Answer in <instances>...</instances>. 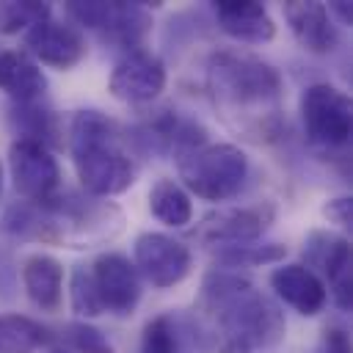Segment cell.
<instances>
[{
  "instance_id": "obj_12",
  "label": "cell",
  "mask_w": 353,
  "mask_h": 353,
  "mask_svg": "<svg viewBox=\"0 0 353 353\" xmlns=\"http://www.w3.org/2000/svg\"><path fill=\"white\" fill-rule=\"evenodd\" d=\"M91 276L105 312H113L119 317H127L135 312L141 301V273L135 262H130V256L119 251L99 254L91 265Z\"/></svg>"
},
{
  "instance_id": "obj_11",
  "label": "cell",
  "mask_w": 353,
  "mask_h": 353,
  "mask_svg": "<svg viewBox=\"0 0 353 353\" xmlns=\"http://www.w3.org/2000/svg\"><path fill=\"white\" fill-rule=\"evenodd\" d=\"M165 63L149 52V50H130L124 58H119V63L110 72L108 80V91L130 105H141V102H152L154 97H160V91L165 88Z\"/></svg>"
},
{
  "instance_id": "obj_21",
  "label": "cell",
  "mask_w": 353,
  "mask_h": 353,
  "mask_svg": "<svg viewBox=\"0 0 353 353\" xmlns=\"http://www.w3.org/2000/svg\"><path fill=\"white\" fill-rule=\"evenodd\" d=\"M47 342V328L28 314H0V353H36Z\"/></svg>"
},
{
  "instance_id": "obj_26",
  "label": "cell",
  "mask_w": 353,
  "mask_h": 353,
  "mask_svg": "<svg viewBox=\"0 0 353 353\" xmlns=\"http://www.w3.org/2000/svg\"><path fill=\"white\" fill-rule=\"evenodd\" d=\"M66 336L80 353H113V347L105 339V334L99 328H94L91 323H69L66 325Z\"/></svg>"
},
{
  "instance_id": "obj_13",
  "label": "cell",
  "mask_w": 353,
  "mask_h": 353,
  "mask_svg": "<svg viewBox=\"0 0 353 353\" xmlns=\"http://www.w3.org/2000/svg\"><path fill=\"white\" fill-rule=\"evenodd\" d=\"M25 52L33 61H41L52 69H72L85 58L88 47L74 25L50 17L25 33Z\"/></svg>"
},
{
  "instance_id": "obj_6",
  "label": "cell",
  "mask_w": 353,
  "mask_h": 353,
  "mask_svg": "<svg viewBox=\"0 0 353 353\" xmlns=\"http://www.w3.org/2000/svg\"><path fill=\"white\" fill-rule=\"evenodd\" d=\"M301 121L312 143L325 149L345 146L353 124L350 97L331 83H314L301 94Z\"/></svg>"
},
{
  "instance_id": "obj_10",
  "label": "cell",
  "mask_w": 353,
  "mask_h": 353,
  "mask_svg": "<svg viewBox=\"0 0 353 353\" xmlns=\"http://www.w3.org/2000/svg\"><path fill=\"white\" fill-rule=\"evenodd\" d=\"M273 204H251V207H226L201 218L196 226V237L210 245H245L256 243L265 229L273 223Z\"/></svg>"
},
{
  "instance_id": "obj_1",
  "label": "cell",
  "mask_w": 353,
  "mask_h": 353,
  "mask_svg": "<svg viewBox=\"0 0 353 353\" xmlns=\"http://www.w3.org/2000/svg\"><path fill=\"white\" fill-rule=\"evenodd\" d=\"M196 312L201 323L199 336L212 353L265 350L281 342L287 328L281 309L248 279L229 270L204 276Z\"/></svg>"
},
{
  "instance_id": "obj_19",
  "label": "cell",
  "mask_w": 353,
  "mask_h": 353,
  "mask_svg": "<svg viewBox=\"0 0 353 353\" xmlns=\"http://www.w3.org/2000/svg\"><path fill=\"white\" fill-rule=\"evenodd\" d=\"M149 212L174 229H182L193 218V204L190 193L176 182V179H157L149 188Z\"/></svg>"
},
{
  "instance_id": "obj_15",
  "label": "cell",
  "mask_w": 353,
  "mask_h": 353,
  "mask_svg": "<svg viewBox=\"0 0 353 353\" xmlns=\"http://www.w3.org/2000/svg\"><path fill=\"white\" fill-rule=\"evenodd\" d=\"M221 30L243 44H268L276 36V22L262 3L254 0H218L212 3Z\"/></svg>"
},
{
  "instance_id": "obj_31",
  "label": "cell",
  "mask_w": 353,
  "mask_h": 353,
  "mask_svg": "<svg viewBox=\"0 0 353 353\" xmlns=\"http://www.w3.org/2000/svg\"><path fill=\"white\" fill-rule=\"evenodd\" d=\"M52 353H63V350H52Z\"/></svg>"
},
{
  "instance_id": "obj_23",
  "label": "cell",
  "mask_w": 353,
  "mask_h": 353,
  "mask_svg": "<svg viewBox=\"0 0 353 353\" xmlns=\"http://www.w3.org/2000/svg\"><path fill=\"white\" fill-rule=\"evenodd\" d=\"M287 245L279 243H245V245H223L218 248L215 259L226 268H243V265H268V262H279L284 259Z\"/></svg>"
},
{
  "instance_id": "obj_3",
  "label": "cell",
  "mask_w": 353,
  "mask_h": 353,
  "mask_svg": "<svg viewBox=\"0 0 353 353\" xmlns=\"http://www.w3.org/2000/svg\"><path fill=\"white\" fill-rule=\"evenodd\" d=\"M69 152L80 185L91 196H119L135 182V163L119 143L116 124L94 108L77 110L69 124Z\"/></svg>"
},
{
  "instance_id": "obj_14",
  "label": "cell",
  "mask_w": 353,
  "mask_h": 353,
  "mask_svg": "<svg viewBox=\"0 0 353 353\" xmlns=\"http://www.w3.org/2000/svg\"><path fill=\"white\" fill-rule=\"evenodd\" d=\"M284 19L298 39V44L314 55H325L336 47L339 33L328 8L317 0H290L284 3Z\"/></svg>"
},
{
  "instance_id": "obj_5",
  "label": "cell",
  "mask_w": 353,
  "mask_h": 353,
  "mask_svg": "<svg viewBox=\"0 0 353 353\" xmlns=\"http://www.w3.org/2000/svg\"><path fill=\"white\" fill-rule=\"evenodd\" d=\"M66 14L99 33L102 41L138 50L146 33L152 30V14L143 3H124V0H72L66 3Z\"/></svg>"
},
{
  "instance_id": "obj_22",
  "label": "cell",
  "mask_w": 353,
  "mask_h": 353,
  "mask_svg": "<svg viewBox=\"0 0 353 353\" xmlns=\"http://www.w3.org/2000/svg\"><path fill=\"white\" fill-rule=\"evenodd\" d=\"M52 8L41 0H0V36L28 33L33 25L50 19Z\"/></svg>"
},
{
  "instance_id": "obj_25",
  "label": "cell",
  "mask_w": 353,
  "mask_h": 353,
  "mask_svg": "<svg viewBox=\"0 0 353 353\" xmlns=\"http://www.w3.org/2000/svg\"><path fill=\"white\" fill-rule=\"evenodd\" d=\"M179 350V334L171 314H157L143 325L141 334V350L138 353H176Z\"/></svg>"
},
{
  "instance_id": "obj_16",
  "label": "cell",
  "mask_w": 353,
  "mask_h": 353,
  "mask_svg": "<svg viewBox=\"0 0 353 353\" xmlns=\"http://www.w3.org/2000/svg\"><path fill=\"white\" fill-rule=\"evenodd\" d=\"M270 287H273V292L290 309H295L303 317L320 314L323 306H325V301H328L325 284L309 268H303L301 262H290V265L276 268L270 273Z\"/></svg>"
},
{
  "instance_id": "obj_30",
  "label": "cell",
  "mask_w": 353,
  "mask_h": 353,
  "mask_svg": "<svg viewBox=\"0 0 353 353\" xmlns=\"http://www.w3.org/2000/svg\"><path fill=\"white\" fill-rule=\"evenodd\" d=\"M0 196H3V165H0Z\"/></svg>"
},
{
  "instance_id": "obj_24",
  "label": "cell",
  "mask_w": 353,
  "mask_h": 353,
  "mask_svg": "<svg viewBox=\"0 0 353 353\" xmlns=\"http://www.w3.org/2000/svg\"><path fill=\"white\" fill-rule=\"evenodd\" d=\"M69 301H72L74 314H80L85 320L105 314L102 301H99V292H97V284H94V276H91V268H85V265H74L72 268V276H69Z\"/></svg>"
},
{
  "instance_id": "obj_20",
  "label": "cell",
  "mask_w": 353,
  "mask_h": 353,
  "mask_svg": "<svg viewBox=\"0 0 353 353\" xmlns=\"http://www.w3.org/2000/svg\"><path fill=\"white\" fill-rule=\"evenodd\" d=\"M11 121L17 124L19 130V138H30V141H39L44 143L47 149L50 146H61V127H58V116L39 105V102H22L11 108Z\"/></svg>"
},
{
  "instance_id": "obj_8",
  "label": "cell",
  "mask_w": 353,
  "mask_h": 353,
  "mask_svg": "<svg viewBox=\"0 0 353 353\" xmlns=\"http://www.w3.org/2000/svg\"><path fill=\"white\" fill-rule=\"evenodd\" d=\"M8 171L22 201L41 204L61 190V168L55 154L30 138H17L8 146Z\"/></svg>"
},
{
  "instance_id": "obj_27",
  "label": "cell",
  "mask_w": 353,
  "mask_h": 353,
  "mask_svg": "<svg viewBox=\"0 0 353 353\" xmlns=\"http://www.w3.org/2000/svg\"><path fill=\"white\" fill-rule=\"evenodd\" d=\"M323 215L336 223V226H350L353 221V201L350 196H339V199H331L328 204H323Z\"/></svg>"
},
{
  "instance_id": "obj_4",
  "label": "cell",
  "mask_w": 353,
  "mask_h": 353,
  "mask_svg": "<svg viewBox=\"0 0 353 353\" xmlns=\"http://www.w3.org/2000/svg\"><path fill=\"white\" fill-rule=\"evenodd\" d=\"M176 160V171L182 179V188L204 201H226L232 199L245 176H248V157L234 143H204L199 149H190Z\"/></svg>"
},
{
  "instance_id": "obj_9",
  "label": "cell",
  "mask_w": 353,
  "mask_h": 353,
  "mask_svg": "<svg viewBox=\"0 0 353 353\" xmlns=\"http://www.w3.org/2000/svg\"><path fill=\"white\" fill-rule=\"evenodd\" d=\"M132 254H135L138 273H143V279L157 290L176 287L179 281L188 279V273L193 268L190 248L182 240L163 234V232L138 234Z\"/></svg>"
},
{
  "instance_id": "obj_29",
  "label": "cell",
  "mask_w": 353,
  "mask_h": 353,
  "mask_svg": "<svg viewBox=\"0 0 353 353\" xmlns=\"http://www.w3.org/2000/svg\"><path fill=\"white\" fill-rule=\"evenodd\" d=\"M325 8H328V14L334 11L345 25H350V22H353V8H350V3H347V0H334V3H331V6H325Z\"/></svg>"
},
{
  "instance_id": "obj_17",
  "label": "cell",
  "mask_w": 353,
  "mask_h": 353,
  "mask_svg": "<svg viewBox=\"0 0 353 353\" xmlns=\"http://www.w3.org/2000/svg\"><path fill=\"white\" fill-rule=\"evenodd\" d=\"M0 91H6L17 105L39 102L47 91V77L41 66L25 50L0 52Z\"/></svg>"
},
{
  "instance_id": "obj_7",
  "label": "cell",
  "mask_w": 353,
  "mask_h": 353,
  "mask_svg": "<svg viewBox=\"0 0 353 353\" xmlns=\"http://www.w3.org/2000/svg\"><path fill=\"white\" fill-rule=\"evenodd\" d=\"M303 268H309L331 292L334 303L347 312L353 301V254L347 237L331 229H312L303 240Z\"/></svg>"
},
{
  "instance_id": "obj_28",
  "label": "cell",
  "mask_w": 353,
  "mask_h": 353,
  "mask_svg": "<svg viewBox=\"0 0 353 353\" xmlns=\"http://www.w3.org/2000/svg\"><path fill=\"white\" fill-rule=\"evenodd\" d=\"M317 353H350V339H347V334H345L342 328H336V325L325 328V334H323V339H320V345H317Z\"/></svg>"
},
{
  "instance_id": "obj_2",
  "label": "cell",
  "mask_w": 353,
  "mask_h": 353,
  "mask_svg": "<svg viewBox=\"0 0 353 353\" xmlns=\"http://www.w3.org/2000/svg\"><path fill=\"white\" fill-rule=\"evenodd\" d=\"M207 85L223 119L248 138H270L279 130L281 77L273 63L240 50H218L207 63Z\"/></svg>"
},
{
  "instance_id": "obj_18",
  "label": "cell",
  "mask_w": 353,
  "mask_h": 353,
  "mask_svg": "<svg viewBox=\"0 0 353 353\" xmlns=\"http://www.w3.org/2000/svg\"><path fill=\"white\" fill-rule=\"evenodd\" d=\"M22 287L33 306L58 312L63 298V265L50 254H30L22 262Z\"/></svg>"
}]
</instances>
